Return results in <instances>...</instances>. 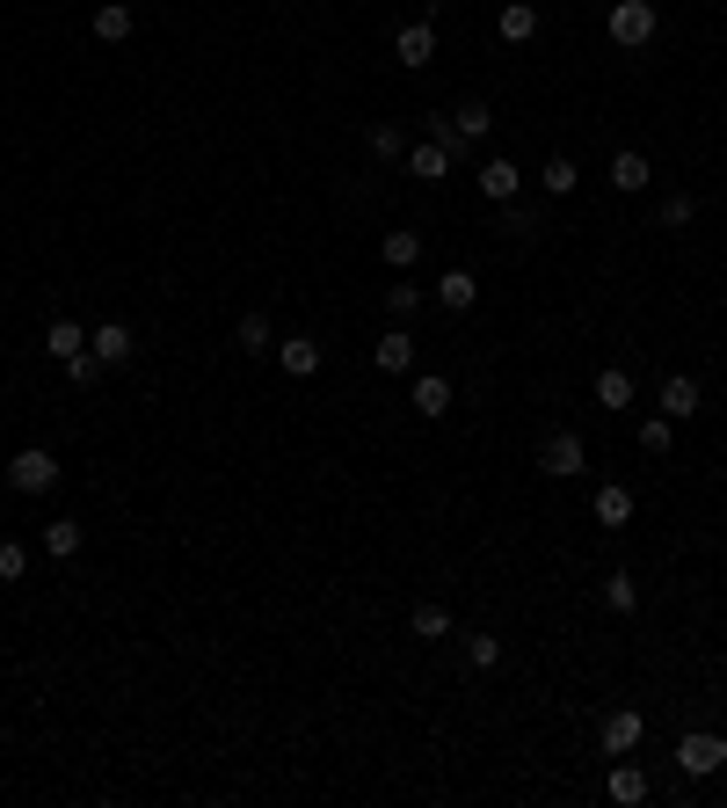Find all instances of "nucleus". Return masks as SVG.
<instances>
[{
    "label": "nucleus",
    "mask_w": 727,
    "mask_h": 808,
    "mask_svg": "<svg viewBox=\"0 0 727 808\" xmlns=\"http://www.w3.org/2000/svg\"><path fill=\"white\" fill-rule=\"evenodd\" d=\"M8 489L15 495H51L59 489V459H51L44 444H23V452L8 459Z\"/></svg>",
    "instance_id": "1"
},
{
    "label": "nucleus",
    "mask_w": 727,
    "mask_h": 808,
    "mask_svg": "<svg viewBox=\"0 0 727 808\" xmlns=\"http://www.w3.org/2000/svg\"><path fill=\"white\" fill-rule=\"evenodd\" d=\"M720 765H727V735L720 729H691L677 743V772H684V780H713Z\"/></svg>",
    "instance_id": "2"
},
{
    "label": "nucleus",
    "mask_w": 727,
    "mask_h": 808,
    "mask_svg": "<svg viewBox=\"0 0 727 808\" xmlns=\"http://www.w3.org/2000/svg\"><path fill=\"white\" fill-rule=\"evenodd\" d=\"M611 45L618 51H640V45H654V0H611Z\"/></svg>",
    "instance_id": "3"
},
{
    "label": "nucleus",
    "mask_w": 727,
    "mask_h": 808,
    "mask_svg": "<svg viewBox=\"0 0 727 808\" xmlns=\"http://www.w3.org/2000/svg\"><path fill=\"white\" fill-rule=\"evenodd\" d=\"M538 474H553V481H575V474H589V444H582L575 430H553V438L538 444Z\"/></svg>",
    "instance_id": "4"
},
{
    "label": "nucleus",
    "mask_w": 727,
    "mask_h": 808,
    "mask_svg": "<svg viewBox=\"0 0 727 808\" xmlns=\"http://www.w3.org/2000/svg\"><path fill=\"white\" fill-rule=\"evenodd\" d=\"M516 190H524V168H516L509 153H487L481 161V197L487 204H516Z\"/></svg>",
    "instance_id": "5"
},
{
    "label": "nucleus",
    "mask_w": 727,
    "mask_h": 808,
    "mask_svg": "<svg viewBox=\"0 0 727 808\" xmlns=\"http://www.w3.org/2000/svg\"><path fill=\"white\" fill-rule=\"evenodd\" d=\"M654 401H662L654 416H669V422H691V416L705 408V393H699V379H691V371H677V379H662V393H654Z\"/></svg>",
    "instance_id": "6"
},
{
    "label": "nucleus",
    "mask_w": 727,
    "mask_h": 808,
    "mask_svg": "<svg viewBox=\"0 0 727 808\" xmlns=\"http://www.w3.org/2000/svg\"><path fill=\"white\" fill-rule=\"evenodd\" d=\"M436 306H444V314H473V306H481V277H473V269H444V277H436Z\"/></svg>",
    "instance_id": "7"
},
{
    "label": "nucleus",
    "mask_w": 727,
    "mask_h": 808,
    "mask_svg": "<svg viewBox=\"0 0 727 808\" xmlns=\"http://www.w3.org/2000/svg\"><path fill=\"white\" fill-rule=\"evenodd\" d=\"M393 59H400L408 74H422V66L436 59V29H430V15H422V23H408L400 37H393Z\"/></svg>",
    "instance_id": "8"
},
{
    "label": "nucleus",
    "mask_w": 727,
    "mask_h": 808,
    "mask_svg": "<svg viewBox=\"0 0 727 808\" xmlns=\"http://www.w3.org/2000/svg\"><path fill=\"white\" fill-rule=\"evenodd\" d=\"M633 743H640V714H633V707L604 714V729H597V750H604V758H633Z\"/></svg>",
    "instance_id": "9"
},
{
    "label": "nucleus",
    "mask_w": 727,
    "mask_h": 808,
    "mask_svg": "<svg viewBox=\"0 0 727 808\" xmlns=\"http://www.w3.org/2000/svg\"><path fill=\"white\" fill-rule=\"evenodd\" d=\"M654 182V161L640 147H626V153H611V190H626V197H640Z\"/></svg>",
    "instance_id": "10"
},
{
    "label": "nucleus",
    "mask_w": 727,
    "mask_h": 808,
    "mask_svg": "<svg viewBox=\"0 0 727 808\" xmlns=\"http://www.w3.org/2000/svg\"><path fill=\"white\" fill-rule=\"evenodd\" d=\"M371 365H379V371H414V336L400 328V320H393L386 336L371 343Z\"/></svg>",
    "instance_id": "11"
},
{
    "label": "nucleus",
    "mask_w": 727,
    "mask_h": 808,
    "mask_svg": "<svg viewBox=\"0 0 727 808\" xmlns=\"http://www.w3.org/2000/svg\"><path fill=\"white\" fill-rule=\"evenodd\" d=\"M88 350H95L102 365H131V328H124V320H102V328H88Z\"/></svg>",
    "instance_id": "12"
},
{
    "label": "nucleus",
    "mask_w": 727,
    "mask_h": 808,
    "mask_svg": "<svg viewBox=\"0 0 727 808\" xmlns=\"http://www.w3.org/2000/svg\"><path fill=\"white\" fill-rule=\"evenodd\" d=\"M277 365H284L291 379H314V371H320V343H314V336H284V343H277Z\"/></svg>",
    "instance_id": "13"
},
{
    "label": "nucleus",
    "mask_w": 727,
    "mask_h": 808,
    "mask_svg": "<svg viewBox=\"0 0 727 808\" xmlns=\"http://www.w3.org/2000/svg\"><path fill=\"white\" fill-rule=\"evenodd\" d=\"M495 29H502V45H532V37H538V8H532V0H509L502 15H495Z\"/></svg>",
    "instance_id": "14"
},
{
    "label": "nucleus",
    "mask_w": 727,
    "mask_h": 808,
    "mask_svg": "<svg viewBox=\"0 0 727 808\" xmlns=\"http://www.w3.org/2000/svg\"><path fill=\"white\" fill-rule=\"evenodd\" d=\"M604 794H611L618 808H640V801H648V772H640V765H611Z\"/></svg>",
    "instance_id": "15"
},
{
    "label": "nucleus",
    "mask_w": 727,
    "mask_h": 808,
    "mask_svg": "<svg viewBox=\"0 0 727 808\" xmlns=\"http://www.w3.org/2000/svg\"><path fill=\"white\" fill-rule=\"evenodd\" d=\"M414 408L436 422L444 408H451V379H444V371H414Z\"/></svg>",
    "instance_id": "16"
},
{
    "label": "nucleus",
    "mask_w": 727,
    "mask_h": 808,
    "mask_svg": "<svg viewBox=\"0 0 727 808\" xmlns=\"http://www.w3.org/2000/svg\"><path fill=\"white\" fill-rule=\"evenodd\" d=\"M597 525H611V532H618V525H633V489L604 481V489H597Z\"/></svg>",
    "instance_id": "17"
},
{
    "label": "nucleus",
    "mask_w": 727,
    "mask_h": 808,
    "mask_svg": "<svg viewBox=\"0 0 727 808\" xmlns=\"http://www.w3.org/2000/svg\"><path fill=\"white\" fill-rule=\"evenodd\" d=\"M44 350L66 365V357H80V350H88V328H80V320H51V328H44Z\"/></svg>",
    "instance_id": "18"
},
{
    "label": "nucleus",
    "mask_w": 727,
    "mask_h": 808,
    "mask_svg": "<svg viewBox=\"0 0 727 808\" xmlns=\"http://www.w3.org/2000/svg\"><path fill=\"white\" fill-rule=\"evenodd\" d=\"M95 37H102V45H124V37H131V0H102V8H95Z\"/></svg>",
    "instance_id": "19"
},
{
    "label": "nucleus",
    "mask_w": 727,
    "mask_h": 808,
    "mask_svg": "<svg viewBox=\"0 0 727 808\" xmlns=\"http://www.w3.org/2000/svg\"><path fill=\"white\" fill-rule=\"evenodd\" d=\"M451 124H459L465 147H481L487 131H495V110H487V102H459V110H451Z\"/></svg>",
    "instance_id": "20"
},
{
    "label": "nucleus",
    "mask_w": 727,
    "mask_h": 808,
    "mask_svg": "<svg viewBox=\"0 0 727 808\" xmlns=\"http://www.w3.org/2000/svg\"><path fill=\"white\" fill-rule=\"evenodd\" d=\"M80 539H88V532H80L73 517H51V525H44V554H51V561H73V554H80Z\"/></svg>",
    "instance_id": "21"
},
{
    "label": "nucleus",
    "mask_w": 727,
    "mask_h": 808,
    "mask_svg": "<svg viewBox=\"0 0 727 808\" xmlns=\"http://www.w3.org/2000/svg\"><path fill=\"white\" fill-rule=\"evenodd\" d=\"M408 175H422V182H444V175H451V153L422 139V147H408Z\"/></svg>",
    "instance_id": "22"
},
{
    "label": "nucleus",
    "mask_w": 727,
    "mask_h": 808,
    "mask_svg": "<svg viewBox=\"0 0 727 808\" xmlns=\"http://www.w3.org/2000/svg\"><path fill=\"white\" fill-rule=\"evenodd\" d=\"M422 139H430V147H444L451 161H459V153H473V147L459 139V124H451V110H436V117H422Z\"/></svg>",
    "instance_id": "23"
},
{
    "label": "nucleus",
    "mask_w": 727,
    "mask_h": 808,
    "mask_svg": "<svg viewBox=\"0 0 727 808\" xmlns=\"http://www.w3.org/2000/svg\"><path fill=\"white\" fill-rule=\"evenodd\" d=\"M538 182H546V197H575V182H582V168L567 161V153H553L546 168H538Z\"/></svg>",
    "instance_id": "24"
},
{
    "label": "nucleus",
    "mask_w": 727,
    "mask_h": 808,
    "mask_svg": "<svg viewBox=\"0 0 727 808\" xmlns=\"http://www.w3.org/2000/svg\"><path fill=\"white\" fill-rule=\"evenodd\" d=\"M597 401H604V408H633V371L604 365V371H597Z\"/></svg>",
    "instance_id": "25"
},
{
    "label": "nucleus",
    "mask_w": 727,
    "mask_h": 808,
    "mask_svg": "<svg viewBox=\"0 0 727 808\" xmlns=\"http://www.w3.org/2000/svg\"><path fill=\"white\" fill-rule=\"evenodd\" d=\"M233 336H241V350H247V357L277 350V328H269V314H241V328H233Z\"/></svg>",
    "instance_id": "26"
},
{
    "label": "nucleus",
    "mask_w": 727,
    "mask_h": 808,
    "mask_svg": "<svg viewBox=\"0 0 727 808\" xmlns=\"http://www.w3.org/2000/svg\"><path fill=\"white\" fill-rule=\"evenodd\" d=\"M669 444H677V422H669V416L640 422V452H648V459H669Z\"/></svg>",
    "instance_id": "27"
},
{
    "label": "nucleus",
    "mask_w": 727,
    "mask_h": 808,
    "mask_svg": "<svg viewBox=\"0 0 727 808\" xmlns=\"http://www.w3.org/2000/svg\"><path fill=\"white\" fill-rule=\"evenodd\" d=\"M386 263H393V269H414V263H422V233L393 226V233H386Z\"/></svg>",
    "instance_id": "28"
},
{
    "label": "nucleus",
    "mask_w": 727,
    "mask_h": 808,
    "mask_svg": "<svg viewBox=\"0 0 727 808\" xmlns=\"http://www.w3.org/2000/svg\"><path fill=\"white\" fill-rule=\"evenodd\" d=\"M604 605H611V613H633V605H640V583H633L626 568H611V576H604Z\"/></svg>",
    "instance_id": "29"
},
{
    "label": "nucleus",
    "mask_w": 727,
    "mask_h": 808,
    "mask_svg": "<svg viewBox=\"0 0 727 808\" xmlns=\"http://www.w3.org/2000/svg\"><path fill=\"white\" fill-rule=\"evenodd\" d=\"M408 627H414V641H444L451 634V613H444V605H414Z\"/></svg>",
    "instance_id": "30"
},
{
    "label": "nucleus",
    "mask_w": 727,
    "mask_h": 808,
    "mask_svg": "<svg viewBox=\"0 0 727 808\" xmlns=\"http://www.w3.org/2000/svg\"><path fill=\"white\" fill-rule=\"evenodd\" d=\"M371 161H408V139H400V124H371Z\"/></svg>",
    "instance_id": "31"
},
{
    "label": "nucleus",
    "mask_w": 727,
    "mask_h": 808,
    "mask_svg": "<svg viewBox=\"0 0 727 808\" xmlns=\"http://www.w3.org/2000/svg\"><path fill=\"white\" fill-rule=\"evenodd\" d=\"M102 371H110V365H102L95 350H80V357H66V387H80V393H88V387L102 379Z\"/></svg>",
    "instance_id": "32"
},
{
    "label": "nucleus",
    "mask_w": 727,
    "mask_h": 808,
    "mask_svg": "<svg viewBox=\"0 0 727 808\" xmlns=\"http://www.w3.org/2000/svg\"><path fill=\"white\" fill-rule=\"evenodd\" d=\"M29 576V546L23 539H0V583H23Z\"/></svg>",
    "instance_id": "33"
},
{
    "label": "nucleus",
    "mask_w": 727,
    "mask_h": 808,
    "mask_svg": "<svg viewBox=\"0 0 727 808\" xmlns=\"http://www.w3.org/2000/svg\"><path fill=\"white\" fill-rule=\"evenodd\" d=\"M465 662H473V670H495V662H502V641H495V634H465Z\"/></svg>",
    "instance_id": "34"
},
{
    "label": "nucleus",
    "mask_w": 727,
    "mask_h": 808,
    "mask_svg": "<svg viewBox=\"0 0 727 808\" xmlns=\"http://www.w3.org/2000/svg\"><path fill=\"white\" fill-rule=\"evenodd\" d=\"M414 306H422V285H408V277H400V285H386V314H393V320H408Z\"/></svg>",
    "instance_id": "35"
},
{
    "label": "nucleus",
    "mask_w": 727,
    "mask_h": 808,
    "mask_svg": "<svg viewBox=\"0 0 727 808\" xmlns=\"http://www.w3.org/2000/svg\"><path fill=\"white\" fill-rule=\"evenodd\" d=\"M502 233H509V241H532V233H538V219L524 212V204H502Z\"/></svg>",
    "instance_id": "36"
},
{
    "label": "nucleus",
    "mask_w": 727,
    "mask_h": 808,
    "mask_svg": "<svg viewBox=\"0 0 727 808\" xmlns=\"http://www.w3.org/2000/svg\"><path fill=\"white\" fill-rule=\"evenodd\" d=\"M691 212H699L691 197H662V226H669V233H684V226H691Z\"/></svg>",
    "instance_id": "37"
}]
</instances>
